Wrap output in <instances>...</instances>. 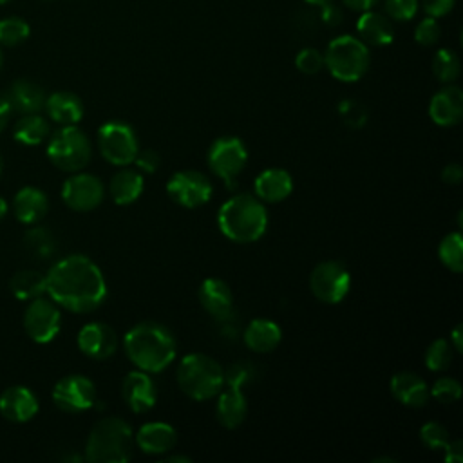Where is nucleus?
<instances>
[{
  "mask_svg": "<svg viewBox=\"0 0 463 463\" xmlns=\"http://www.w3.org/2000/svg\"><path fill=\"white\" fill-rule=\"evenodd\" d=\"M47 295L67 311L90 313L107 297L101 269L85 255L72 253L56 260L45 273Z\"/></svg>",
  "mask_w": 463,
  "mask_h": 463,
  "instance_id": "f257e3e1",
  "label": "nucleus"
},
{
  "mask_svg": "<svg viewBox=\"0 0 463 463\" xmlns=\"http://www.w3.org/2000/svg\"><path fill=\"white\" fill-rule=\"evenodd\" d=\"M123 347L130 362L145 373H161L175 358V338L168 327L157 322H141L123 336Z\"/></svg>",
  "mask_w": 463,
  "mask_h": 463,
  "instance_id": "f03ea898",
  "label": "nucleus"
},
{
  "mask_svg": "<svg viewBox=\"0 0 463 463\" xmlns=\"http://www.w3.org/2000/svg\"><path fill=\"white\" fill-rule=\"evenodd\" d=\"M217 224L230 241L253 242L260 239L268 228V212L264 203L255 195L237 194L221 204Z\"/></svg>",
  "mask_w": 463,
  "mask_h": 463,
  "instance_id": "7ed1b4c3",
  "label": "nucleus"
},
{
  "mask_svg": "<svg viewBox=\"0 0 463 463\" xmlns=\"http://www.w3.org/2000/svg\"><path fill=\"white\" fill-rule=\"evenodd\" d=\"M134 432L123 418L99 420L85 443V459L90 463H125L132 456Z\"/></svg>",
  "mask_w": 463,
  "mask_h": 463,
  "instance_id": "20e7f679",
  "label": "nucleus"
},
{
  "mask_svg": "<svg viewBox=\"0 0 463 463\" xmlns=\"http://www.w3.org/2000/svg\"><path fill=\"white\" fill-rule=\"evenodd\" d=\"M179 389L192 400H210L224 387V369L208 354H186L177 365Z\"/></svg>",
  "mask_w": 463,
  "mask_h": 463,
  "instance_id": "39448f33",
  "label": "nucleus"
},
{
  "mask_svg": "<svg viewBox=\"0 0 463 463\" xmlns=\"http://www.w3.org/2000/svg\"><path fill=\"white\" fill-rule=\"evenodd\" d=\"M371 65L369 47L353 34L333 38L324 52V67L338 81H358Z\"/></svg>",
  "mask_w": 463,
  "mask_h": 463,
  "instance_id": "423d86ee",
  "label": "nucleus"
},
{
  "mask_svg": "<svg viewBox=\"0 0 463 463\" xmlns=\"http://www.w3.org/2000/svg\"><path fill=\"white\" fill-rule=\"evenodd\" d=\"M47 157L61 172L83 170L92 156V146L83 130L76 125H63L47 137Z\"/></svg>",
  "mask_w": 463,
  "mask_h": 463,
  "instance_id": "0eeeda50",
  "label": "nucleus"
},
{
  "mask_svg": "<svg viewBox=\"0 0 463 463\" xmlns=\"http://www.w3.org/2000/svg\"><path fill=\"white\" fill-rule=\"evenodd\" d=\"M246 161L248 150L244 143L235 136L215 139L208 150V168L226 184V188H235Z\"/></svg>",
  "mask_w": 463,
  "mask_h": 463,
  "instance_id": "6e6552de",
  "label": "nucleus"
},
{
  "mask_svg": "<svg viewBox=\"0 0 463 463\" xmlns=\"http://www.w3.org/2000/svg\"><path fill=\"white\" fill-rule=\"evenodd\" d=\"M98 148L107 163L127 166L134 163L139 143L130 125L123 121H109L98 130Z\"/></svg>",
  "mask_w": 463,
  "mask_h": 463,
  "instance_id": "1a4fd4ad",
  "label": "nucleus"
},
{
  "mask_svg": "<svg viewBox=\"0 0 463 463\" xmlns=\"http://www.w3.org/2000/svg\"><path fill=\"white\" fill-rule=\"evenodd\" d=\"M24 329L27 336L36 344H47L56 338L61 327L60 306L52 298L36 297L29 300L24 311Z\"/></svg>",
  "mask_w": 463,
  "mask_h": 463,
  "instance_id": "9d476101",
  "label": "nucleus"
},
{
  "mask_svg": "<svg viewBox=\"0 0 463 463\" xmlns=\"http://www.w3.org/2000/svg\"><path fill=\"white\" fill-rule=\"evenodd\" d=\"M309 288L320 302L338 304L349 293L351 275L340 262L326 260L313 268Z\"/></svg>",
  "mask_w": 463,
  "mask_h": 463,
  "instance_id": "9b49d317",
  "label": "nucleus"
},
{
  "mask_svg": "<svg viewBox=\"0 0 463 463\" xmlns=\"http://www.w3.org/2000/svg\"><path fill=\"white\" fill-rule=\"evenodd\" d=\"M105 186L99 177L87 172H72L61 184V199L74 212H90L103 201Z\"/></svg>",
  "mask_w": 463,
  "mask_h": 463,
  "instance_id": "f8f14e48",
  "label": "nucleus"
},
{
  "mask_svg": "<svg viewBox=\"0 0 463 463\" xmlns=\"http://www.w3.org/2000/svg\"><path fill=\"white\" fill-rule=\"evenodd\" d=\"M52 402L63 412H83L96 403V387L83 374H67L54 383Z\"/></svg>",
  "mask_w": 463,
  "mask_h": 463,
  "instance_id": "ddd939ff",
  "label": "nucleus"
},
{
  "mask_svg": "<svg viewBox=\"0 0 463 463\" xmlns=\"http://www.w3.org/2000/svg\"><path fill=\"white\" fill-rule=\"evenodd\" d=\"M166 194L183 208H197L210 201L212 183L197 170H181L168 179Z\"/></svg>",
  "mask_w": 463,
  "mask_h": 463,
  "instance_id": "4468645a",
  "label": "nucleus"
},
{
  "mask_svg": "<svg viewBox=\"0 0 463 463\" xmlns=\"http://www.w3.org/2000/svg\"><path fill=\"white\" fill-rule=\"evenodd\" d=\"M78 347L92 360H107L118 349V336L110 326L89 322L78 333Z\"/></svg>",
  "mask_w": 463,
  "mask_h": 463,
  "instance_id": "2eb2a0df",
  "label": "nucleus"
},
{
  "mask_svg": "<svg viewBox=\"0 0 463 463\" xmlns=\"http://www.w3.org/2000/svg\"><path fill=\"white\" fill-rule=\"evenodd\" d=\"M121 396H123L125 403L128 405V409L134 411L136 414L148 412L156 405V400H157L156 383L148 376V373H145L141 369L132 371L125 376V380L121 383Z\"/></svg>",
  "mask_w": 463,
  "mask_h": 463,
  "instance_id": "dca6fc26",
  "label": "nucleus"
},
{
  "mask_svg": "<svg viewBox=\"0 0 463 463\" xmlns=\"http://www.w3.org/2000/svg\"><path fill=\"white\" fill-rule=\"evenodd\" d=\"M38 412V398L29 387L11 385L0 394V414L7 421L25 423Z\"/></svg>",
  "mask_w": 463,
  "mask_h": 463,
  "instance_id": "f3484780",
  "label": "nucleus"
},
{
  "mask_svg": "<svg viewBox=\"0 0 463 463\" xmlns=\"http://www.w3.org/2000/svg\"><path fill=\"white\" fill-rule=\"evenodd\" d=\"M429 116L436 125L452 127L463 118V90L458 85L447 83L429 103Z\"/></svg>",
  "mask_w": 463,
  "mask_h": 463,
  "instance_id": "a211bd4d",
  "label": "nucleus"
},
{
  "mask_svg": "<svg viewBox=\"0 0 463 463\" xmlns=\"http://www.w3.org/2000/svg\"><path fill=\"white\" fill-rule=\"evenodd\" d=\"M4 98L9 103L13 112L34 114V112H40L43 109L47 94H45L43 87L38 85L36 81L27 80V78H20V80H14L7 87Z\"/></svg>",
  "mask_w": 463,
  "mask_h": 463,
  "instance_id": "6ab92c4d",
  "label": "nucleus"
},
{
  "mask_svg": "<svg viewBox=\"0 0 463 463\" xmlns=\"http://www.w3.org/2000/svg\"><path fill=\"white\" fill-rule=\"evenodd\" d=\"M199 302L215 320H224L233 313V295L230 286L221 279H206L199 288Z\"/></svg>",
  "mask_w": 463,
  "mask_h": 463,
  "instance_id": "aec40b11",
  "label": "nucleus"
},
{
  "mask_svg": "<svg viewBox=\"0 0 463 463\" xmlns=\"http://www.w3.org/2000/svg\"><path fill=\"white\" fill-rule=\"evenodd\" d=\"M358 38L369 47H385L394 40V27L385 13L364 11L356 20Z\"/></svg>",
  "mask_w": 463,
  "mask_h": 463,
  "instance_id": "412c9836",
  "label": "nucleus"
},
{
  "mask_svg": "<svg viewBox=\"0 0 463 463\" xmlns=\"http://www.w3.org/2000/svg\"><path fill=\"white\" fill-rule=\"evenodd\" d=\"M293 190V179L284 168H266L253 181L255 197L262 203H280Z\"/></svg>",
  "mask_w": 463,
  "mask_h": 463,
  "instance_id": "4be33fe9",
  "label": "nucleus"
},
{
  "mask_svg": "<svg viewBox=\"0 0 463 463\" xmlns=\"http://www.w3.org/2000/svg\"><path fill=\"white\" fill-rule=\"evenodd\" d=\"M49 210V199L45 192L36 186H24L13 197V213L16 221L24 224L40 222Z\"/></svg>",
  "mask_w": 463,
  "mask_h": 463,
  "instance_id": "5701e85b",
  "label": "nucleus"
},
{
  "mask_svg": "<svg viewBox=\"0 0 463 463\" xmlns=\"http://www.w3.org/2000/svg\"><path fill=\"white\" fill-rule=\"evenodd\" d=\"M134 441L145 454H165L174 449L177 434L175 429L165 421H150L139 427Z\"/></svg>",
  "mask_w": 463,
  "mask_h": 463,
  "instance_id": "b1692460",
  "label": "nucleus"
},
{
  "mask_svg": "<svg viewBox=\"0 0 463 463\" xmlns=\"http://www.w3.org/2000/svg\"><path fill=\"white\" fill-rule=\"evenodd\" d=\"M43 110L58 125H76L83 118V101L69 90H56L45 98Z\"/></svg>",
  "mask_w": 463,
  "mask_h": 463,
  "instance_id": "393cba45",
  "label": "nucleus"
},
{
  "mask_svg": "<svg viewBox=\"0 0 463 463\" xmlns=\"http://www.w3.org/2000/svg\"><path fill=\"white\" fill-rule=\"evenodd\" d=\"M391 394L407 407H423L430 398L427 383L411 371L396 373L391 378Z\"/></svg>",
  "mask_w": 463,
  "mask_h": 463,
  "instance_id": "a878e982",
  "label": "nucleus"
},
{
  "mask_svg": "<svg viewBox=\"0 0 463 463\" xmlns=\"http://www.w3.org/2000/svg\"><path fill=\"white\" fill-rule=\"evenodd\" d=\"M215 414L222 427L226 429L239 427L248 414V402L242 391L239 387H230V385H226V389H221L217 396Z\"/></svg>",
  "mask_w": 463,
  "mask_h": 463,
  "instance_id": "bb28decb",
  "label": "nucleus"
},
{
  "mask_svg": "<svg viewBox=\"0 0 463 463\" xmlns=\"http://www.w3.org/2000/svg\"><path fill=\"white\" fill-rule=\"evenodd\" d=\"M244 342L255 353H269L273 351L282 338V331L279 324L269 318H253L244 329Z\"/></svg>",
  "mask_w": 463,
  "mask_h": 463,
  "instance_id": "cd10ccee",
  "label": "nucleus"
},
{
  "mask_svg": "<svg viewBox=\"0 0 463 463\" xmlns=\"http://www.w3.org/2000/svg\"><path fill=\"white\" fill-rule=\"evenodd\" d=\"M143 192V175L136 170L123 168L112 175L109 183V194L119 206L132 204Z\"/></svg>",
  "mask_w": 463,
  "mask_h": 463,
  "instance_id": "c85d7f7f",
  "label": "nucleus"
},
{
  "mask_svg": "<svg viewBox=\"0 0 463 463\" xmlns=\"http://www.w3.org/2000/svg\"><path fill=\"white\" fill-rule=\"evenodd\" d=\"M49 134H51V125L43 116H40V112L22 114V118L14 123V128H13L14 141L25 146L42 145L43 141H47Z\"/></svg>",
  "mask_w": 463,
  "mask_h": 463,
  "instance_id": "c756f323",
  "label": "nucleus"
},
{
  "mask_svg": "<svg viewBox=\"0 0 463 463\" xmlns=\"http://www.w3.org/2000/svg\"><path fill=\"white\" fill-rule=\"evenodd\" d=\"M9 289L18 300H33L47 291V280L38 269H20L11 277Z\"/></svg>",
  "mask_w": 463,
  "mask_h": 463,
  "instance_id": "7c9ffc66",
  "label": "nucleus"
},
{
  "mask_svg": "<svg viewBox=\"0 0 463 463\" xmlns=\"http://www.w3.org/2000/svg\"><path fill=\"white\" fill-rule=\"evenodd\" d=\"M25 250L36 259H49L56 251V239L51 230L43 226H34L25 232L24 235Z\"/></svg>",
  "mask_w": 463,
  "mask_h": 463,
  "instance_id": "2f4dec72",
  "label": "nucleus"
},
{
  "mask_svg": "<svg viewBox=\"0 0 463 463\" xmlns=\"http://www.w3.org/2000/svg\"><path fill=\"white\" fill-rule=\"evenodd\" d=\"M438 257L445 268H449L454 273H459L463 269V239L459 232L447 233L439 246H438Z\"/></svg>",
  "mask_w": 463,
  "mask_h": 463,
  "instance_id": "473e14b6",
  "label": "nucleus"
},
{
  "mask_svg": "<svg viewBox=\"0 0 463 463\" xmlns=\"http://www.w3.org/2000/svg\"><path fill=\"white\" fill-rule=\"evenodd\" d=\"M459 58L450 49H438L432 58V72L441 83H452L459 76Z\"/></svg>",
  "mask_w": 463,
  "mask_h": 463,
  "instance_id": "72a5a7b5",
  "label": "nucleus"
},
{
  "mask_svg": "<svg viewBox=\"0 0 463 463\" xmlns=\"http://www.w3.org/2000/svg\"><path fill=\"white\" fill-rule=\"evenodd\" d=\"M31 34L29 24L20 16H5L0 20V45L16 47Z\"/></svg>",
  "mask_w": 463,
  "mask_h": 463,
  "instance_id": "f704fd0d",
  "label": "nucleus"
},
{
  "mask_svg": "<svg viewBox=\"0 0 463 463\" xmlns=\"http://www.w3.org/2000/svg\"><path fill=\"white\" fill-rule=\"evenodd\" d=\"M454 358V347L449 340L438 338L430 342V345L425 351V365L430 371H445L452 364Z\"/></svg>",
  "mask_w": 463,
  "mask_h": 463,
  "instance_id": "c9c22d12",
  "label": "nucleus"
},
{
  "mask_svg": "<svg viewBox=\"0 0 463 463\" xmlns=\"http://www.w3.org/2000/svg\"><path fill=\"white\" fill-rule=\"evenodd\" d=\"M429 394H430L436 402H439V403H443V405H449V403H454V402L459 400V396H461V385H459V382L454 380V378L441 376V378H438V380L432 383V387L429 389Z\"/></svg>",
  "mask_w": 463,
  "mask_h": 463,
  "instance_id": "e433bc0d",
  "label": "nucleus"
},
{
  "mask_svg": "<svg viewBox=\"0 0 463 463\" xmlns=\"http://www.w3.org/2000/svg\"><path fill=\"white\" fill-rule=\"evenodd\" d=\"M255 374H257V371L251 362L239 360L224 369V385L241 389L242 385L250 383L255 378Z\"/></svg>",
  "mask_w": 463,
  "mask_h": 463,
  "instance_id": "4c0bfd02",
  "label": "nucleus"
},
{
  "mask_svg": "<svg viewBox=\"0 0 463 463\" xmlns=\"http://www.w3.org/2000/svg\"><path fill=\"white\" fill-rule=\"evenodd\" d=\"M420 0H383V13L394 22H409L416 16Z\"/></svg>",
  "mask_w": 463,
  "mask_h": 463,
  "instance_id": "58836bf2",
  "label": "nucleus"
},
{
  "mask_svg": "<svg viewBox=\"0 0 463 463\" xmlns=\"http://www.w3.org/2000/svg\"><path fill=\"white\" fill-rule=\"evenodd\" d=\"M420 439L421 443L430 449V450H441L447 441L450 439L449 430L438 423V421H427L421 429H420Z\"/></svg>",
  "mask_w": 463,
  "mask_h": 463,
  "instance_id": "ea45409f",
  "label": "nucleus"
},
{
  "mask_svg": "<svg viewBox=\"0 0 463 463\" xmlns=\"http://www.w3.org/2000/svg\"><path fill=\"white\" fill-rule=\"evenodd\" d=\"M295 65L302 74H317L324 69V52L315 47L300 49L295 56Z\"/></svg>",
  "mask_w": 463,
  "mask_h": 463,
  "instance_id": "a19ab883",
  "label": "nucleus"
},
{
  "mask_svg": "<svg viewBox=\"0 0 463 463\" xmlns=\"http://www.w3.org/2000/svg\"><path fill=\"white\" fill-rule=\"evenodd\" d=\"M439 36H441V27L438 24V18L425 16L414 27V40H416V43H420L423 47H430V45L438 43Z\"/></svg>",
  "mask_w": 463,
  "mask_h": 463,
  "instance_id": "79ce46f5",
  "label": "nucleus"
},
{
  "mask_svg": "<svg viewBox=\"0 0 463 463\" xmlns=\"http://www.w3.org/2000/svg\"><path fill=\"white\" fill-rule=\"evenodd\" d=\"M338 112L344 119V123L351 128H358L365 123L367 119V110L362 103L354 101V99H344L340 105H338Z\"/></svg>",
  "mask_w": 463,
  "mask_h": 463,
  "instance_id": "37998d69",
  "label": "nucleus"
},
{
  "mask_svg": "<svg viewBox=\"0 0 463 463\" xmlns=\"http://www.w3.org/2000/svg\"><path fill=\"white\" fill-rule=\"evenodd\" d=\"M134 163L137 165L139 170H143L146 174H154L161 166V156L154 148L137 150V154L134 157Z\"/></svg>",
  "mask_w": 463,
  "mask_h": 463,
  "instance_id": "c03bdc74",
  "label": "nucleus"
},
{
  "mask_svg": "<svg viewBox=\"0 0 463 463\" xmlns=\"http://www.w3.org/2000/svg\"><path fill=\"white\" fill-rule=\"evenodd\" d=\"M313 7H317V13H315L317 18H318L324 25H327V27H336V25L342 22V18H344L340 7H336V5L331 4V2L320 4V5H313Z\"/></svg>",
  "mask_w": 463,
  "mask_h": 463,
  "instance_id": "a18cd8bd",
  "label": "nucleus"
},
{
  "mask_svg": "<svg viewBox=\"0 0 463 463\" xmlns=\"http://www.w3.org/2000/svg\"><path fill=\"white\" fill-rule=\"evenodd\" d=\"M456 0H421V9L427 16L441 18L454 9Z\"/></svg>",
  "mask_w": 463,
  "mask_h": 463,
  "instance_id": "49530a36",
  "label": "nucleus"
},
{
  "mask_svg": "<svg viewBox=\"0 0 463 463\" xmlns=\"http://www.w3.org/2000/svg\"><path fill=\"white\" fill-rule=\"evenodd\" d=\"M441 450L445 452L447 463H461L463 461V443L459 439H449Z\"/></svg>",
  "mask_w": 463,
  "mask_h": 463,
  "instance_id": "de8ad7c7",
  "label": "nucleus"
},
{
  "mask_svg": "<svg viewBox=\"0 0 463 463\" xmlns=\"http://www.w3.org/2000/svg\"><path fill=\"white\" fill-rule=\"evenodd\" d=\"M441 179L447 184H459L461 179H463V168L456 163H450L441 170Z\"/></svg>",
  "mask_w": 463,
  "mask_h": 463,
  "instance_id": "09e8293b",
  "label": "nucleus"
},
{
  "mask_svg": "<svg viewBox=\"0 0 463 463\" xmlns=\"http://www.w3.org/2000/svg\"><path fill=\"white\" fill-rule=\"evenodd\" d=\"M342 4H344L345 7H349L351 11L364 13V11L373 9V7L378 4V0H342Z\"/></svg>",
  "mask_w": 463,
  "mask_h": 463,
  "instance_id": "8fccbe9b",
  "label": "nucleus"
},
{
  "mask_svg": "<svg viewBox=\"0 0 463 463\" xmlns=\"http://www.w3.org/2000/svg\"><path fill=\"white\" fill-rule=\"evenodd\" d=\"M11 107H9V103L5 101V98L4 96H0V134L4 132V128L7 127V123H9V118H11Z\"/></svg>",
  "mask_w": 463,
  "mask_h": 463,
  "instance_id": "3c124183",
  "label": "nucleus"
},
{
  "mask_svg": "<svg viewBox=\"0 0 463 463\" xmlns=\"http://www.w3.org/2000/svg\"><path fill=\"white\" fill-rule=\"evenodd\" d=\"M461 336H463V326L458 324V326L452 329L450 340H449V342L452 344L454 351H461V349H463V340H461Z\"/></svg>",
  "mask_w": 463,
  "mask_h": 463,
  "instance_id": "603ef678",
  "label": "nucleus"
},
{
  "mask_svg": "<svg viewBox=\"0 0 463 463\" xmlns=\"http://www.w3.org/2000/svg\"><path fill=\"white\" fill-rule=\"evenodd\" d=\"M165 461H168V463H190L192 459L188 458V456H168Z\"/></svg>",
  "mask_w": 463,
  "mask_h": 463,
  "instance_id": "864d4df0",
  "label": "nucleus"
},
{
  "mask_svg": "<svg viewBox=\"0 0 463 463\" xmlns=\"http://www.w3.org/2000/svg\"><path fill=\"white\" fill-rule=\"evenodd\" d=\"M9 212V206H7V201L0 195V219L5 217V213Z\"/></svg>",
  "mask_w": 463,
  "mask_h": 463,
  "instance_id": "5fc2aeb1",
  "label": "nucleus"
},
{
  "mask_svg": "<svg viewBox=\"0 0 463 463\" xmlns=\"http://www.w3.org/2000/svg\"><path fill=\"white\" fill-rule=\"evenodd\" d=\"M304 2H307L309 5H320V4H327L331 0H304Z\"/></svg>",
  "mask_w": 463,
  "mask_h": 463,
  "instance_id": "6e6d98bb",
  "label": "nucleus"
},
{
  "mask_svg": "<svg viewBox=\"0 0 463 463\" xmlns=\"http://www.w3.org/2000/svg\"><path fill=\"white\" fill-rule=\"evenodd\" d=\"M2 65H4V52H2V47H0V69H2Z\"/></svg>",
  "mask_w": 463,
  "mask_h": 463,
  "instance_id": "4d7b16f0",
  "label": "nucleus"
},
{
  "mask_svg": "<svg viewBox=\"0 0 463 463\" xmlns=\"http://www.w3.org/2000/svg\"><path fill=\"white\" fill-rule=\"evenodd\" d=\"M2 172H4V159H2V156H0V175H2Z\"/></svg>",
  "mask_w": 463,
  "mask_h": 463,
  "instance_id": "13d9d810",
  "label": "nucleus"
},
{
  "mask_svg": "<svg viewBox=\"0 0 463 463\" xmlns=\"http://www.w3.org/2000/svg\"><path fill=\"white\" fill-rule=\"evenodd\" d=\"M7 2H11V0H0V5H2V4H7Z\"/></svg>",
  "mask_w": 463,
  "mask_h": 463,
  "instance_id": "bf43d9fd",
  "label": "nucleus"
}]
</instances>
